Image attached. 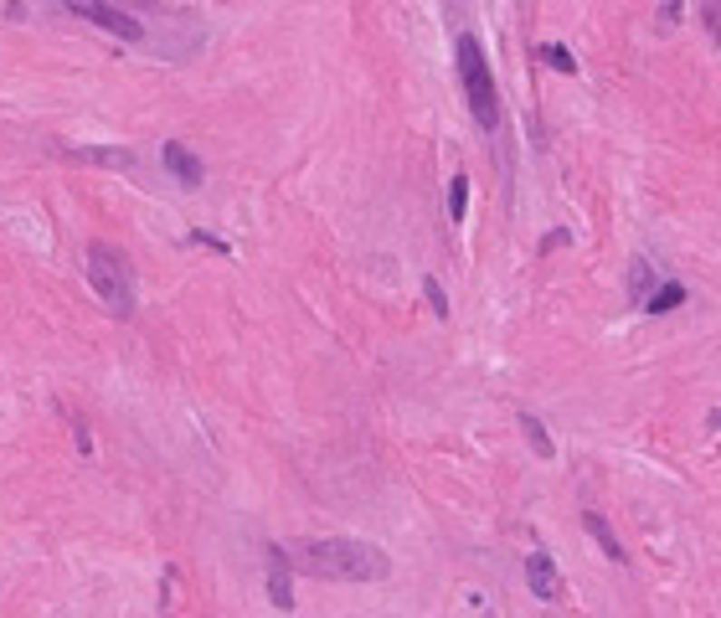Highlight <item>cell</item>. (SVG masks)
<instances>
[{"instance_id": "1", "label": "cell", "mask_w": 721, "mask_h": 618, "mask_svg": "<svg viewBox=\"0 0 721 618\" xmlns=\"http://www.w3.org/2000/svg\"><path fill=\"white\" fill-rule=\"evenodd\" d=\"M288 567H299L305 577H320V583H382L392 572V556L371 541L356 536H309L284 546Z\"/></svg>"}, {"instance_id": "2", "label": "cell", "mask_w": 721, "mask_h": 618, "mask_svg": "<svg viewBox=\"0 0 721 618\" xmlns=\"http://www.w3.org/2000/svg\"><path fill=\"white\" fill-rule=\"evenodd\" d=\"M83 273H88V284H93V294L103 299L109 315H134V269L119 248L88 242L83 248Z\"/></svg>"}, {"instance_id": "3", "label": "cell", "mask_w": 721, "mask_h": 618, "mask_svg": "<svg viewBox=\"0 0 721 618\" xmlns=\"http://www.w3.org/2000/svg\"><path fill=\"white\" fill-rule=\"evenodd\" d=\"M453 57H459V83H464V98L480 129H495L500 124V98H495V73H490V57H484L480 36H459L453 42Z\"/></svg>"}, {"instance_id": "4", "label": "cell", "mask_w": 721, "mask_h": 618, "mask_svg": "<svg viewBox=\"0 0 721 618\" xmlns=\"http://www.w3.org/2000/svg\"><path fill=\"white\" fill-rule=\"evenodd\" d=\"M67 11H78V16H88L93 26H103L109 36H124V42H144V26L129 11H119V5H109V0H67Z\"/></svg>"}, {"instance_id": "5", "label": "cell", "mask_w": 721, "mask_h": 618, "mask_svg": "<svg viewBox=\"0 0 721 618\" xmlns=\"http://www.w3.org/2000/svg\"><path fill=\"white\" fill-rule=\"evenodd\" d=\"M526 583H531V593L541 603H561L567 598V583H561V572H557V562H551V552H536L526 556Z\"/></svg>"}, {"instance_id": "6", "label": "cell", "mask_w": 721, "mask_h": 618, "mask_svg": "<svg viewBox=\"0 0 721 618\" xmlns=\"http://www.w3.org/2000/svg\"><path fill=\"white\" fill-rule=\"evenodd\" d=\"M67 160H83V165H109V171H134V150L124 144H63Z\"/></svg>"}, {"instance_id": "7", "label": "cell", "mask_w": 721, "mask_h": 618, "mask_svg": "<svg viewBox=\"0 0 721 618\" xmlns=\"http://www.w3.org/2000/svg\"><path fill=\"white\" fill-rule=\"evenodd\" d=\"M288 552L284 546H268V603L273 608H294V587H288Z\"/></svg>"}, {"instance_id": "8", "label": "cell", "mask_w": 721, "mask_h": 618, "mask_svg": "<svg viewBox=\"0 0 721 618\" xmlns=\"http://www.w3.org/2000/svg\"><path fill=\"white\" fill-rule=\"evenodd\" d=\"M161 160H165V171L176 175L180 186H201V160H196L191 150H186V144H176V140H165Z\"/></svg>"}, {"instance_id": "9", "label": "cell", "mask_w": 721, "mask_h": 618, "mask_svg": "<svg viewBox=\"0 0 721 618\" xmlns=\"http://www.w3.org/2000/svg\"><path fill=\"white\" fill-rule=\"evenodd\" d=\"M582 525H588V536H593L598 546H603V556H609V562H624V546H619V536H613V525L603 521L598 510H588V515H582Z\"/></svg>"}, {"instance_id": "10", "label": "cell", "mask_w": 721, "mask_h": 618, "mask_svg": "<svg viewBox=\"0 0 721 618\" xmlns=\"http://www.w3.org/2000/svg\"><path fill=\"white\" fill-rule=\"evenodd\" d=\"M521 428H526L531 448H536V459H551V454H557V444H551V433H546V423L536 417V412H521Z\"/></svg>"}, {"instance_id": "11", "label": "cell", "mask_w": 721, "mask_h": 618, "mask_svg": "<svg viewBox=\"0 0 721 618\" xmlns=\"http://www.w3.org/2000/svg\"><path fill=\"white\" fill-rule=\"evenodd\" d=\"M675 304H686V289L680 284H665L649 294V315H665V309H675Z\"/></svg>"}, {"instance_id": "12", "label": "cell", "mask_w": 721, "mask_h": 618, "mask_svg": "<svg viewBox=\"0 0 721 618\" xmlns=\"http://www.w3.org/2000/svg\"><path fill=\"white\" fill-rule=\"evenodd\" d=\"M464 206H469V181L464 175H453L449 181V217L453 222H464Z\"/></svg>"}, {"instance_id": "13", "label": "cell", "mask_w": 721, "mask_h": 618, "mask_svg": "<svg viewBox=\"0 0 721 618\" xmlns=\"http://www.w3.org/2000/svg\"><path fill=\"white\" fill-rule=\"evenodd\" d=\"M701 26H706V36L721 47V0H701Z\"/></svg>"}, {"instance_id": "14", "label": "cell", "mask_w": 721, "mask_h": 618, "mask_svg": "<svg viewBox=\"0 0 721 618\" xmlns=\"http://www.w3.org/2000/svg\"><path fill=\"white\" fill-rule=\"evenodd\" d=\"M541 57H546L551 67H557V73H577V57H572L567 47H557V42H546V47H541Z\"/></svg>"}, {"instance_id": "15", "label": "cell", "mask_w": 721, "mask_h": 618, "mask_svg": "<svg viewBox=\"0 0 721 618\" xmlns=\"http://www.w3.org/2000/svg\"><path fill=\"white\" fill-rule=\"evenodd\" d=\"M423 294H428L433 315H438V319H449V294H443V284H438V279H423Z\"/></svg>"}, {"instance_id": "16", "label": "cell", "mask_w": 721, "mask_h": 618, "mask_svg": "<svg viewBox=\"0 0 721 618\" xmlns=\"http://www.w3.org/2000/svg\"><path fill=\"white\" fill-rule=\"evenodd\" d=\"M675 16H680V0H659V32H670Z\"/></svg>"}, {"instance_id": "17", "label": "cell", "mask_w": 721, "mask_h": 618, "mask_svg": "<svg viewBox=\"0 0 721 618\" xmlns=\"http://www.w3.org/2000/svg\"><path fill=\"white\" fill-rule=\"evenodd\" d=\"M144 5H155V0H144Z\"/></svg>"}]
</instances>
